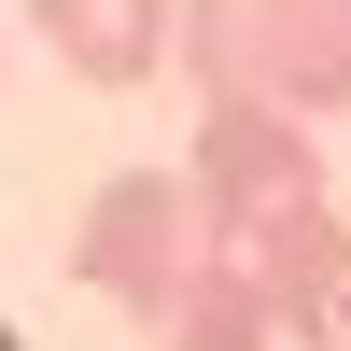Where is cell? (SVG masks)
Returning a JSON list of instances; mask_svg holds the SVG:
<instances>
[{
    "instance_id": "1",
    "label": "cell",
    "mask_w": 351,
    "mask_h": 351,
    "mask_svg": "<svg viewBox=\"0 0 351 351\" xmlns=\"http://www.w3.org/2000/svg\"><path fill=\"white\" fill-rule=\"evenodd\" d=\"M197 99H267V112H351V0H183L169 14Z\"/></svg>"
},
{
    "instance_id": "2",
    "label": "cell",
    "mask_w": 351,
    "mask_h": 351,
    "mask_svg": "<svg viewBox=\"0 0 351 351\" xmlns=\"http://www.w3.org/2000/svg\"><path fill=\"white\" fill-rule=\"evenodd\" d=\"M183 183H197V211H211V239L239 253V239H267V225L324 211V141H309L295 112H267V99H197Z\"/></svg>"
},
{
    "instance_id": "3",
    "label": "cell",
    "mask_w": 351,
    "mask_h": 351,
    "mask_svg": "<svg viewBox=\"0 0 351 351\" xmlns=\"http://www.w3.org/2000/svg\"><path fill=\"white\" fill-rule=\"evenodd\" d=\"M211 253H225V239H211V211H197V183H183V169H112V183L84 197L71 281H99L112 309H141V324H155V309L183 295Z\"/></svg>"
},
{
    "instance_id": "4",
    "label": "cell",
    "mask_w": 351,
    "mask_h": 351,
    "mask_svg": "<svg viewBox=\"0 0 351 351\" xmlns=\"http://www.w3.org/2000/svg\"><path fill=\"white\" fill-rule=\"evenodd\" d=\"M239 267H253V295H267L281 337H337L351 351V211L337 197L295 211V225H267V239H239Z\"/></svg>"
},
{
    "instance_id": "5",
    "label": "cell",
    "mask_w": 351,
    "mask_h": 351,
    "mask_svg": "<svg viewBox=\"0 0 351 351\" xmlns=\"http://www.w3.org/2000/svg\"><path fill=\"white\" fill-rule=\"evenodd\" d=\"M169 14L183 0H28V28L56 43V71L99 84V99H141L169 71Z\"/></svg>"
},
{
    "instance_id": "6",
    "label": "cell",
    "mask_w": 351,
    "mask_h": 351,
    "mask_svg": "<svg viewBox=\"0 0 351 351\" xmlns=\"http://www.w3.org/2000/svg\"><path fill=\"white\" fill-rule=\"evenodd\" d=\"M141 337H155V351H281V324H267V295H253V267H239V253H211V267H197V281H183V295H169Z\"/></svg>"
}]
</instances>
